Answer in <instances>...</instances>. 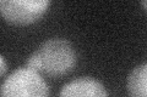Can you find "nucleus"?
Instances as JSON below:
<instances>
[{"label": "nucleus", "instance_id": "obj_1", "mask_svg": "<svg viewBox=\"0 0 147 97\" xmlns=\"http://www.w3.org/2000/svg\"><path fill=\"white\" fill-rule=\"evenodd\" d=\"M40 59V72L58 78L72 71L76 63V52L71 43L64 38H53L36 50Z\"/></svg>", "mask_w": 147, "mask_h": 97}, {"label": "nucleus", "instance_id": "obj_2", "mask_svg": "<svg viewBox=\"0 0 147 97\" xmlns=\"http://www.w3.org/2000/svg\"><path fill=\"white\" fill-rule=\"evenodd\" d=\"M1 97H50L49 86L38 72L15 69L1 84Z\"/></svg>", "mask_w": 147, "mask_h": 97}, {"label": "nucleus", "instance_id": "obj_3", "mask_svg": "<svg viewBox=\"0 0 147 97\" xmlns=\"http://www.w3.org/2000/svg\"><path fill=\"white\" fill-rule=\"evenodd\" d=\"M49 5L48 0H3L0 1V12L11 24L28 26L42 18Z\"/></svg>", "mask_w": 147, "mask_h": 97}, {"label": "nucleus", "instance_id": "obj_4", "mask_svg": "<svg viewBox=\"0 0 147 97\" xmlns=\"http://www.w3.org/2000/svg\"><path fill=\"white\" fill-rule=\"evenodd\" d=\"M59 97H108V92L97 79L81 77L64 85Z\"/></svg>", "mask_w": 147, "mask_h": 97}, {"label": "nucleus", "instance_id": "obj_5", "mask_svg": "<svg viewBox=\"0 0 147 97\" xmlns=\"http://www.w3.org/2000/svg\"><path fill=\"white\" fill-rule=\"evenodd\" d=\"M130 97H147V62L136 66L126 80Z\"/></svg>", "mask_w": 147, "mask_h": 97}, {"label": "nucleus", "instance_id": "obj_6", "mask_svg": "<svg viewBox=\"0 0 147 97\" xmlns=\"http://www.w3.org/2000/svg\"><path fill=\"white\" fill-rule=\"evenodd\" d=\"M26 67L32 69V71H34V72H38V73L40 72V59H39L38 53H37L36 51L32 53L28 58H27Z\"/></svg>", "mask_w": 147, "mask_h": 97}, {"label": "nucleus", "instance_id": "obj_7", "mask_svg": "<svg viewBox=\"0 0 147 97\" xmlns=\"http://www.w3.org/2000/svg\"><path fill=\"white\" fill-rule=\"evenodd\" d=\"M0 61H1V75L4 77L5 75V73H6V62H5V57L1 56L0 57Z\"/></svg>", "mask_w": 147, "mask_h": 97}, {"label": "nucleus", "instance_id": "obj_8", "mask_svg": "<svg viewBox=\"0 0 147 97\" xmlns=\"http://www.w3.org/2000/svg\"><path fill=\"white\" fill-rule=\"evenodd\" d=\"M141 5H142V7H144L145 10L147 11V1H141Z\"/></svg>", "mask_w": 147, "mask_h": 97}]
</instances>
